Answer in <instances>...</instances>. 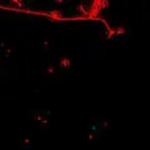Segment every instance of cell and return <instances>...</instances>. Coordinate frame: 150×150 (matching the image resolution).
<instances>
[{
    "instance_id": "obj_1",
    "label": "cell",
    "mask_w": 150,
    "mask_h": 150,
    "mask_svg": "<svg viewBox=\"0 0 150 150\" xmlns=\"http://www.w3.org/2000/svg\"><path fill=\"white\" fill-rule=\"evenodd\" d=\"M109 7V3L105 0H95L88 7V18H98L104 8Z\"/></svg>"
},
{
    "instance_id": "obj_2",
    "label": "cell",
    "mask_w": 150,
    "mask_h": 150,
    "mask_svg": "<svg viewBox=\"0 0 150 150\" xmlns=\"http://www.w3.org/2000/svg\"><path fill=\"white\" fill-rule=\"evenodd\" d=\"M127 33V29L124 28V26H117V28H115V34L116 36H122V34Z\"/></svg>"
},
{
    "instance_id": "obj_3",
    "label": "cell",
    "mask_w": 150,
    "mask_h": 150,
    "mask_svg": "<svg viewBox=\"0 0 150 150\" xmlns=\"http://www.w3.org/2000/svg\"><path fill=\"white\" fill-rule=\"evenodd\" d=\"M61 66L65 69H69L70 67V59H69V58H63V59L61 61Z\"/></svg>"
}]
</instances>
